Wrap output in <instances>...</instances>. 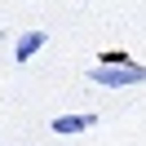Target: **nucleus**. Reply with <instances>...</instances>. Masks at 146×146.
Listing matches in <instances>:
<instances>
[{"label": "nucleus", "mask_w": 146, "mask_h": 146, "mask_svg": "<svg viewBox=\"0 0 146 146\" xmlns=\"http://www.w3.org/2000/svg\"><path fill=\"white\" fill-rule=\"evenodd\" d=\"M98 124V115H58L53 119V133L58 137H71V133H84V128Z\"/></svg>", "instance_id": "obj_3"}, {"label": "nucleus", "mask_w": 146, "mask_h": 146, "mask_svg": "<svg viewBox=\"0 0 146 146\" xmlns=\"http://www.w3.org/2000/svg\"><path fill=\"white\" fill-rule=\"evenodd\" d=\"M44 40H49V31H22L18 44H13V58H18V62H31V58L44 49Z\"/></svg>", "instance_id": "obj_2"}, {"label": "nucleus", "mask_w": 146, "mask_h": 146, "mask_svg": "<svg viewBox=\"0 0 146 146\" xmlns=\"http://www.w3.org/2000/svg\"><path fill=\"white\" fill-rule=\"evenodd\" d=\"M89 80L102 84V89H128V84H146V66L111 53V58H102L98 66H89Z\"/></svg>", "instance_id": "obj_1"}]
</instances>
